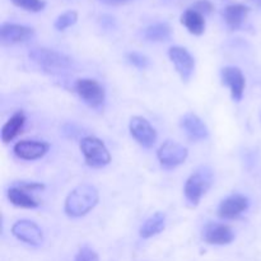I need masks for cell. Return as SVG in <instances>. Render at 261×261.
Instances as JSON below:
<instances>
[{
    "label": "cell",
    "mask_w": 261,
    "mask_h": 261,
    "mask_svg": "<svg viewBox=\"0 0 261 261\" xmlns=\"http://www.w3.org/2000/svg\"><path fill=\"white\" fill-rule=\"evenodd\" d=\"M99 200L98 190L91 184H82L70 191L65 200V213L73 218L88 214Z\"/></svg>",
    "instance_id": "obj_1"
},
{
    "label": "cell",
    "mask_w": 261,
    "mask_h": 261,
    "mask_svg": "<svg viewBox=\"0 0 261 261\" xmlns=\"http://www.w3.org/2000/svg\"><path fill=\"white\" fill-rule=\"evenodd\" d=\"M213 182V172L208 167H201L188 178L184 188L185 198L191 206H196L201 198L211 189Z\"/></svg>",
    "instance_id": "obj_2"
},
{
    "label": "cell",
    "mask_w": 261,
    "mask_h": 261,
    "mask_svg": "<svg viewBox=\"0 0 261 261\" xmlns=\"http://www.w3.org/2000/svg\"><path fill=\"white\" fill-rule=\"evenodd\" d=\"M30 59L38 66L50 71H63L73 66L71 58L47 47L32 48L30 51Z\"/></svg>",
    "instance_id": "obj_3"
},
{
    "label": "cell",
    "mask_w": 261,
    "mask_h": 261,
    "mask_svg": "<svg viewBox=\"0 0 261 261\" xmlns=\"http://www.w3.org/2000/svg\"><path fill=\"white\" fill-rule=\"evenodd\" d=\"M81 152L83 153L87 166L101 168L111 162V154L101 139L96 137H86L81 140Z\"/></svg>",
    "instance_id": "obj_4"
},
{
    "label": "cell",
    "mask_w": 261,
    "mask_h": 261,
    "mask_svg": "<svg viewBox=\"0 0 261 261\" xmlns=\"http://www.w3.org/2000/svg\"><path fill=\"white\" fill-rule=\"evenodd\" d=\"M75 91L78 96L83 99L84 103H87L92 109H99L103 106L105 99H106L105 88L94 79H78L75 83Z\"/></svg>",
    "instance_id": "obj_5"
},
{
    "label": "cell",
    "mask_w": 261,
    "mask_h": 261,
    "mask_svg": "<svg viewBox=\"0 0 261 261\" xmlns=\"http://www.w3.org/2000/svg\"><path fill=\"white\" fill-rule=\"evenodd\" d=\"M189 152L182 144L175 140H166L157 152L158 161L165 168H175L185 163Z\"/></svg>",
    "instance_id": "obj_6"
},
{
    "label": "cell",
    "mask_w": 261,
    "mask_h": 261,
    "mask_svg": "<svg viewBox=\"0 0 261 261\" xmlns=\"http://www.w3.org/2000/svg\"><path fill=\"white\" fill-rule=\"evenodd\" d=\"M168 56L175 65L176 71L181 76L182 82H189L195 70V59L194 56L181 46H172L168 50Z\"/></svg>",
    "instance_id": "obj_7"
},
{
    "label": "cell",
    "mask_w": 261,
    "mask_h": 261,
    "mask_svg": "<svg viewBox=\"0 0 261 261\" xmlns=\"http://www.w3.org/2000/svg\"><path fill=\"white\" fill-rule=\"evenodd\" d=\"M132 137L144 148L154 147L157 142V132L147 119L142 116L132 117L129 124Z\"/></svg>",
    "instance_id": "obj_8"
},
{
    "label": "cell",
    "mask_w": 261,
    "mask_h": 261,
    "mask_svg": "<svg viewBox=\"0 0 261 261\" xmlns=\"http://www.w3.org/2000/svg\"><path fill=\"white\" fill-rule=\"evenodd\" d=\"M12 233L15 239L31 246H40L43 241V232L37 223L28 219H20L12 227Z\"/></svg>",
    "instance_id": "obj_9"
},
{
    "label": "cell",
    "mask_w": 261,
    "mask_h": 261,
    "mask_svg": "<svg viewBox=\"0 0 261 261\" xmlns=\"http://www.w3.org/2000/svg\"><path fill=\"white\" fill-rule=\"evenodd\" d=\"M221 75L224 86L229 88L232 99L236 102L241 101L244 97L245 87H246V79L241 69L236 66H226L222 69Z\"/></svg>",
    "instance_id": "obj_10"
},
{
    "label": "cell",
    "mask_w": 261,
    "mask_h": 261,
    "mask_svg": "<svg viewBox=\"0 0 261 261\" xmlns=\"http://www.w3.org/2000/svg\"><path fill=\"white\" fill-rule=\"evenodd\" d=\"M35 35V30L28 25L15 23H3L0 27V42L5 46L28 41Z\"/></svg>",
    "instance_id": "obj_11"
},
{
    "label": "cell",
    "mask_w": 261,
    "mask_h": 261,
    "mask_svg": "<svg viewBox=\"0 0 261 261\" xmlns=\"http://www.w3.org/2000/svg\"><path fill=\"white\" fill-rule=\"evenodd\" d=\"M249 199L241 194H233L224 199L218 208V216L223 219L239 218L242 213L249 209Z\"/></svg>",
    "instance_id": "obj_12"
},
{
    "label": "cell",
    "mask_w": 261,
    "mask_h": 261,
    "mask_svg": "<svg viewBox=\"0 0 261 261\" xmlns=\"http://www.w3.org/2000/svg\"><path fill=\"white\" fill-rule=\"evenodd\" d=\"M50 149V144L40 140H20L13 150L18 158L24 161H36L42 158Z\"/></svg>",
    "instance_id": "obj_13"
},
{
    "label": "cell",
    "mask_w": 261,
    "mask_h": 261,
    "mask_svg": "<svg viewBox=\"0 0 261 261\" xmlns=\"http://www.w3.org/2000/svg\"><path fill=\"white\" fill-rule=\"evenodd\" d=\"M203 240L209 245H223L231 244L234 240V232L231 227L221 223H209L206 224L203 231Z\"/></svg>",
    "instance_id": "obj_14"
},
{
    "label": "cell",
    "mask_w": 261,
    "mask_h": 261,
    "mask_svg": "<svg viewBox=\"0 0 261 261\" xmlns=\"http://www.w3.org/2000/svg\"><path fill=\"white\" fill-rule=\"evenodd\" d=\"M181 127L193 140H204L209 137V130L205 122L194 112H188L181 117Z\"/></svg>",
    "instance_id": "obj_15"
},
{
    "label": "cell",
    "mask_w": 261,
    "mask_h": 261,
    "mask_svg": "<svg viewBox=\"0 0 261 261\" xmlns=\"http://www.w3.org/2000/svg\"><path fill=\"white\" fill-rule=\"evenodd\" d=\"M25 124V115L23 111H17L12 115L9 120L3 125L2 140L4 144L12 142L20 132Z\"/></svg>",
    "instance_id": "obj_16"
},
{
    "label": "cell",
    "mask_w": 261,
    "mask_h": 261,
    "mask_svg": "<svg viewBox=\"0 0 261 261\" xmlns=\"http://www.w3.org/2000/svg\"><path fill=\"white\" fill-rule=\"evenodd\" d=\"M250 8L244 4H231L226 7L223 12L224 20L231 30H239L242 25L244 20L246 19Z\"/></svg>",
    "instance_id": "obj_17"
},
{
    "label": "cell",
    "mask_w": 261,
    "mask_h": 261,
    "mask_svg": "<svg viewBox=\"0 0 261 261\" xmlns=\"http://www.w3.org/2000/svg\"><path fill=\"white\" fill-rule=\"evenodd\" d=\"M181 23L186 27V30L195 36H201L205 31V19L201 13L195 9H188L181 15Z\"/></svg>",
    "instance_id": "obj_18"
},
{
    "label": "cell",
    "mask_w": 261,
    "mask_h": 261,
    "mask_svg": "<svg viewBox=\"0 0 261 261\" xmlns=\"http://www.w3.org/2000/svg\"><path fill=\"white\" fill-rule=\"evenodd\" d=\"M166 228V216L162 212H157L150 216L140 227L139 234L142 239H150L160 234Z\"/></svg>",
    "instance_id": "obj_19"
},
{
    "label": "cell",
    "mask_w": 261,
    "mask_h": 261,
    "mask_svg": "<svg viewBox=\"0 0 261 261\" xmlns=\"http://www.w3.org/2000/svg\"><path fill=\"white\" fill-rule=\"evenodd\" d=\"M8 199L13 205L18 206V208L33 209L38 206V203L33 199V196L17 185H13L8 190Z\"/></svg>",
    "instance_id": "obj_20"
},
{
    "label": "cell",
    "mask_w": 261,
    "mask_h": 261,
    "mask_svg": "<svg viewBox=\"0 0 261 261\" xmlns=\"http://www.w3.org/2000/svg\"><path fill=\"white\" fill-rule=\"evenodd\" d=\"M172 35V30L168 23H154L144 30V38L150 42H163Z\"/></svg>",
    "instance_id": "obj_21"
},
{
    "label": "cell",
    "mask_w": 261,
    "mask_h": 261,
    "mask_svg": "<svg viewBox=\"0 0 261 261\" xmlns=\"http://www.w3.org/2000/svg\"><path fill=\"white\" fill-rule=\"evenodd\" d=\"M76 20H78V13L75 10H68V12L63 13V14L56 18L54 25L58 31H65L66 28L75 24Z\"/></svg>",
    "instance_id": "obj_22"
},
{
    "label": "cell",
    "mask_w": 261,
    "mask_h": 261,
    "mask_svg": "<svg viewBox=\"0 0 261 261\" xmlns=\"http://www.w3.org/2000/svg\"><path fill=\"white\" fill-rule=\"evenodd\" d=\"M12 3L15 7L32 13L41 12L46 7V3L43 0H12Z\"/></svg>",
    "instance_id": "obj_23"
},
{
    "label": "cell",
    "mask_w": 261,
    "mask_h": 261,
    "mask_svg": "<svg viewBox=\"0 0 261 261\" xmlns=\"http://www.w3.org/2000/svg\"><path fill=\"white\" fill-rule=\"evenodd\" d=\"M127 60H129V63L132 64V65L137 66L138 69H147L150 64L149 59L139 53L127 54Z\"/></svg>",
    "instance_id": "obj_24"
},
{
    "label": "cell",
    "mask_w": 261,
    "mask_h": 261,
    "mask_svg": "<svg viewBox=\"0 0 261 261\" xmlns=\"http://www.w3.org/2000/svg\"><path fill=\"white\" fill-rule=\"evenodd\" d=\"M75 261H99L98 254L89 246H83L78 251Z\"/></svg>",
    "instance_id": "obj_25"
},
{
    "label": "cell",
    "mask_w": 261,
    "mask_h": 261,
    "mask_svg": "<svg viewBox=\"0 0 261 261\" xmlns=\"http://www.w3.org/2000/svg\"><path fill=\"white\" fill-rule=\"evenodd\" d=\"M193 9H195L196 12L201 13V14H209L214 10L213 3L209 2V0H198V2L194 3Z\"/></svg>",
    "instance_id": "obj_26"
},
{
    "label": "cell",
    "mask_w": 261,
    "mask_h": 261,
    "mask_svg": "<svg viewBox=\"0 0 261 261\" xmlns=\"http://www.w3.org/2000/svg\"><path fill=\"white\" fill-rule=\"evenodd\" d=\"M15 185L19 186L23 190L28 191V193H35V191H41L45 189V185H43V184L33 182V181H31V182H28V181H20V182L15 184Z\"/></svg>",
    "instance_id": "obj_27"
},
{
    "label": "cell",
    "mask_w": 261,
    "mask_h": 261,
    "mask_svg": "<svg viewBox=\"0 0 261 261\" xmlns=\"http://www.w3.org/2000/svg\"><path fill=\"white\" fill-rule=\"evenodd\" d=\"M106 3H124V2H129V0H103Z\"/></svg>",
    "instance_id": "obj_28"
},
{
    "label": "cell",
    "mask_w": 261,
    "mask_h": 261,
    "mask_svg": "<svg viewBox=\"0 0 261 261\" xmlns=\"http://www.w3.org/2000/svg\"><path fill=\"white\" fill-rule=\"evenodd\" d=\"M252 2H254L255 4L259 5V7H261V0H252Z\"/></svg>",
    "instance_id": "obj_29"
}]
</instances>
